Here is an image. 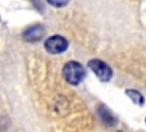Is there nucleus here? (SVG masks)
Instances as JSON below:
<instances>
[{
  "label": "nucleus",
  "mask_w": 146,
  "mask_h": 132,
  "mask_svg": "<svg viewBox=\"0 0 146 132\" xmlns=\"http://www.w3.org/2000/svg\"><path fill=\"white\" fill-rule=\"evenodd\" d=\"M43 35H44V27L40 24L27 27L23 33V38L26 41H39Z\"/></svg>",
  "instance_id": "obj_4"
},
{
  "label": "nucleus",
  "mask_w": 146,
  "mask_h": 132,
  "mask_svg": "<svg viewBox=\"0 0 146 132\" xmlns=\"http://www.w3.org/2000/svg\"><path fill=\"white\" fill-rule=\"evenodd\" d=\"M99 116H100V118L103 119V122L106 125H114L116 123L115 117L113 116V114L111 113V110H108L105 106H102L100 107V109H99Z\"/></svg>",
  "instance_id": "obj_5"
},
{
  "label": "nucleus",
  "mask_w": 146,
  "mask_h": 132,
  "mask_svg": "<svg viewBox=\"0 0 146 132\" xmlns=\"http://www.w3.org/2000/svg\"><path fill=\"white\" fill-rule=\"evenodd\" d=\"M50 5H52V6H55V7H63V6H65V5H67V2L70 1V0H47Z\"/></svg>",
  "instance_id": "obj_7"
},
{
  "label": "nucleus",
  "mask_w": 146,
  "mask_h": 132,
  "mask_svg": "<svg viewBox=\"0 0 146 132\" xmlns=\"http://www.w3.org/2000/svg\"><path fill=\"white\" fill-rule=\"evenodd\" d=\"M125 93H127V96H129V97L131 98V100H132L135 104H138V105H140V106L143 105V102H144V98H143L141 93H139L138 91L132 90V89L127 90Z\"/></svg>",
  "instance_id": "obj_6"
},
{
  "label": "nucleus",
  "mask_w": 146,
  "mask_h": 132,
  "mask_svg": "<svg viewBox=\"0 0 146 132\" xmlns=\"http://www.w3.org/2000/svg\"><path fill=\"white\" fill-rule=\"evenodd\" d=\"M63 74L65 80L73 85L79 84L86 76V71L81 64L78 61H68L63 68Z\"/></svg>",
  "instance_id": "obj_1"
},
{
  "label": "nucleus",
  "mask_w": 146,
  "mask_h": 132,
  "mask_svg": "<svg viewBox=\"0 0 146 132\" xmlns=\"http://www.w3.org/2000/svg\"><path fill=\"white\" fill-rule=\"evenodd\" d=\"M44 47L48 52L56 55V53L64 52L68 47V42L65 38L60 36V35H54V36H50L49 39H47Z\"/></svg>",
  "instance_id": "obj_3"
},
{
  "label": "nucleus",
  "mask_w": 146,
  "mask_h": 132,
  "mask_svg": "<svg viewBox=\"0 0 146 132\" xmlns=\"http://www.w3.org/2000/svg\"><path fill=\"white\" fill-rule=\"evenodd\" d=\"M89 68L95 73V75L103 82H107L112 79V69L108 65L99 59H91L88 61Z\"/></svg>",
  "instance_id": "obj_2"
}]
</instances>
